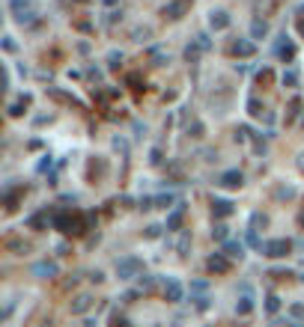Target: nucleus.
Here are the masks:
<instances>
[{
	"label": "nucleus",
	"mask_w": 304,
	"mask_h": 327,
	"mask_svg": "<svg viewBox=\"0 0 304 327\" xmlns=\"http://www.w3.org/2000/svg\"><path fill=\"white\" fill-rule=\"evenodd\" d=\"M116 277L119 280H135V277H143V262L137 256H126V259L116 262Z\"/></svg>",
	"instance_id": "nucleus-1"
},
{
	"label": "nucleus",
	"mask_w": 304,
	"mask_h": 327,
	"mask_svg": "<svg viewBox=\"0 0 304 327\" xmlns=\"http://www.w3.org/2000/svg\"><path fill=\"white\" fill-rule=\"evenodd\" d=\"M260 250H263L269 259H283V256H289V250H292V241H289V238H271V241H266Z\"/></svg>",
	"instance_id": "nucleus-2"
},
{
	"label": "nucleus",
	"mask_w": 304,
	"mask_h": 327,
	"mask_svg": "<svg viewBox=\"0 0 304 327\" xmlns=\"http://www.w3.org/2000/svg\"><path fill=\"white\" fill-rule=\"evenodd\" d=\"M254 54H257L254 42H248V39H236V42H230V57L248 60V57H254Z\"/></svg>",
	"instance_id": "nucleus-3"
},
{
	"label": "nucleus",
	"mask_w": 304,
	"mask_h": 327,
	"mask_svg": "<svg viewBox=\"0 0 304 327\" xmlns=\"http://www.w3.org/2000/svg\"><path fill=\"white\" fill-rule=\"evenodd\" d=\"M182 297H185L182 283H179V280H173V277H167V280H164V300H167V303H179Z\"/></svg>",
	"instance_id": "nucleus-4"
},
{
	"label": "nucleus",
	"mask_w": 304,
	"mask_h": 327,
	"mask_svg": "<svg viewBox=\"0 0 304 327\" xmlns=\"http://www.w3.org/2000/svg\"><path fill=\"white\" fill-rule=\"evenodd\" d=\"M182 220H185V202H176V208L167 214V220H164V229L167 232H179L182 229Z\"/></svg>",
	"instance_id": "nucleus-5"
},
{
	"label": "nucleus",
	"mask_w": 304,
	"mask_h": 327,
	"mask_svg": "<svg viewBox=\"0 0 304 327\" xmlns=\"http://www.w3.org/2000/svg\"><path fill=\"white\" fill-rule=\"evenodd\" d=\"M206 271L209 274H230V259L224 253H215V256L206 259Z\"/></svg>",
	"instance_id": "nucleus-6"
},
{
	"label": "nucleus",
	"mask_w": 304,
	"mask_h": 327,
	"mask_svg": "<svg viewBox=\"0 0 304 327\" xmlns=\"http://www.w3.org/2000/svg\"><path fill=\"white\" fill-rule=\"evenodd\" d=\"M218 185H221V188H230V191H236V188H241V185H245V176H241L238 170H227V173L218 179Z\"/></svg>",
	"instance_id": "nucleus-7"
},
{
	"label": "nucleus",
	"mask_w": 304,
	"mask_h": 327,
	"mask_svg": "<svg viewBox=\"0 0 304 327\" xmlns=\"http://www.w3.org/2000/svg\"><path fill=\"white\" fill-rule=\"evenodd\" d=\"M3 247H6L9 253H15V256L30 253V244H27V241H21V238H3Z\"/></svg>",
	"instance_id": "nucleus-8"
},
{
	"label": "nucleus",
	"mask_w": 304,
	"mask_h": 327,
	"mask_svg": "<svg viewBox=\"0 0 304 327\" xmlns=\"http://www.w3.org/2000/svg\"><path fill=\"white\" fill-rule=\"evenodd\" d=\"M48 223H51V214L48 211H39V214H30L27 217V229H36V232L48 229Z\"/></svg>",
	"instance_id": "nucleus-9"
},
{
	"label": "nucleus",
	"mask_w": 304,
	"mask_h": 327,
	"mask_svg": "<svg viewBox=\"0 0 304 327\" xmlns=\"http://www.w3.org/2000/svg\"><path fill=\"white\" fill-rule=\"evenodd\" d=\"M212 214H215L218 220L230 217V214H233V202H230V199H215V202H212Z\"/></svg>",
	"instance_id": "nucleus-10"
},
{
	"label": "nucleus",
	"mask_w": 304,
	"mask_h": 327,
	"mask_svg": "<svg viewBox=\"0 0 304 327\" xmlns=\"http://www.w3.org/2000/svg\"><path fill=\"white\" fill-rule=\"evenodd\" d=\"M227 259H245V244L241 241H224V250H221Z\"/></svg>",
	"instance_id": "nucleus-11"
},
{
	"label": "nucleus",
	"mask_w": 304,
	"mask_h": 327,
	"mask_svg": "<svg viewBox=\"0 0 304 327\" xmlns=\"http://www.w3.org/2000/svg\"><path fill=\"white\" fill-rule=\"evenodd\" d=\"M33 274L42 277V280H51V277H57V265H54V262H36Z\"/></svg>",
	"instance_id": "nucleus-12"
},
{
	"label": "nucleus",
	"mask_w": 304,
	"mask_h": 327,
	"mask_svg": "<svg viewBox=\"0 0 304 327\" xmlns=\"http://www.w3.org/2000/svg\"><path fill=\"white\" fill-rule=\"evenodd\" d=\"M209 27L212 30H227L230 27V15L227 12H209Z\"/></svg>",
	"instance_id": "nucleus-13"
},
{
	"label": "nucleus",
	"mask_w": 304,
	"mask_h": 327,
	"mask_svg": "<svg viewBox=\"0 0 304 327\" xmlns=\"http://www.w3.org/2000/svg\"><path fill=\"white\" fill-rule=\"evenodd\" d=\"M90 306H93V297H90V294H81V297H75V303H72V315H84Z\"/></svg>",
	"instance_id": "nucleus-14"
},
{
	"label": "nucleus",
	"mask_w": 304,
	"mask_h": 327,
	"mask_svg": "<svg viewBox=\"0 0 304 327\" xmlns=\"http://www.w3.org/2000/svg\"><path fill=\"white\" fill-rule=\"evenodd\" d=\"M277 54H280L283 63H289V60H295V45H292V42H280V45H277Z\"/></svg>",
	"instance_id": "nucleus-15"
},
{
	"label": "nucleus",
	"mask_w": 304,
	"mask_h": 327,
	"mask_svg": "<svg viewBox=\"0 0 304 327\" xmlns=\"http://www.w3.org/2000/svg\"><path fill=\"white\" fill-rule=\"evenodd\" d=\"M21 194H24V188H9V191L3 194V202H6V208H9V211L15 208V202H18V196H21Z\"/></svg>",
	"instance_id": "nucleus-16"
},
{
	"label": "nucleus",
	"mask_w": 304,
	"mask_h": 327,
	"mask_svg": "<svg viewBox=\"0 0 304 327\" xmlns=\"http://www.w3.org/2000/svg\"><path fill=\"white\" fill-rule=\"evenodd\" d=\"M200 54H203V45H200V42H191V45L185 48V60H188V63H197V60H200Z\"/></svg>",
	"instance_id": "nucleus-17"
},
{
	"label": "nucleus",
	"mask_w": 304,
	"mask_h": 327,
	"mask_svg": "<svg viewBox=\"0 0 304 327\" xmlns=\"http://www.w3.org/2000/svg\"><path fill=\"white\" fill-rule=\"evenodd\" d=\"M236 312H238V315H251V312H254V300H251L248 294L236 300Z\"/></svg>",
	"instance_id": "nucleus-18"
},
{
	"label": "nucleus",
	"mask_w": 304,
	"mask_h": 327,
	"mask_svg": "<svg viewBox=\"0 0 304 327\" xmlns=\"http://www.w3.org/2000/svg\"><path fill=\"white\" fill-rule=\"evenodd\" d=\"M248 113H251V116H269L260 98H248Z\"/></svg>",
	"instance_id": "nucleus-19"
},
{
	"label": "nucleus",
	"mask_w": 304,
	"mask_h": 327,
	"mask_svg": "<svg viewBox=\"0 0 304 327\" xmlns=\"http://www.w3.org/2000/svg\"><path fill=\"white\" fill-rule=\"evenodd\" d=\"M298 113H301V98L295 96L292 101H289V104H286V122H292V119H295Z\"/></svg>",
	"instance_id": "nucleus-20"
},
{
	"label": "nucleus",
	"mask_w": 304,
	"mask_h": 327,
	"mask_svg": "<svg viewBox=\"0 0 304 327\" xmlns=\"http://www.w3.org/2000/svg\"><path fill=\"white\" fill-rule=\"evenodd\" d=\"M182 12H185V0H182V3H170V6H164V15H170V18H182Z\"/></svg>",
	"instance_id": "nucleus-21"
},
{
	"label": "nucleus",
	"mask_w": 304,
	"mask_h": 327,
	"mask_svg": "<svg viewBox=\"0 0 304 327\" xmlns=\"http://www.w3.org/2000/svg\"><path fill=\"white\" fill-rule=\"evenodd\" d=\"M266 33H269V24H266V21H254V24H251V36H254V39H263Z\"/></svg>",
	"instance_id": "nucleus-22"
},
{
	"label": "nucleus",
	"mask_w": 304,
	"mask_h": 327,
	"mask_svg": "<svg viewBox=\"0 0 304 327\" xmlns=\"http://www.w3.org/2000/svg\"><path fill=\"white\" fill-rule=\"evenodd\" d=\"M170 202H176L173 194H161V196H152V208H167Z\"/></svg>",
	"instance_id": "nucleus-23"
},
{
	"label": "nucleus",
	"mask_w": 304,
	"mask_h": 327,
	"mask_svg": "<svg viewBox=\"0 0 304 327\" xmlns=\"http://www.w3.org/2000/svg\"><path fill=\"white\" fill-rule=\"evenodd\" d=\"M280 80H283V87H289V90H295V87H298V74H295L292 68H289V71H283V77H280Z\"/></svg>",
	"instance_id": "nucleus-24"
},
{
	"label": "nucleus",
	"mask_w": 304,
	"mask_h": 327,
	"mask_svg": "<svg viewBox=\"0 0 304 327\" xmlns=\"http://www.w3.org/2000/svg\"><path fill=\"white\" fill-rule=\"evenodd\" d=\"M9 6H12V15H18V12H27V6H33V0H9Z\"/></svg>",
	"instance_id": "nucleus-25"
},
{
	"label": "nucleus",
	"mask_w": 304,
	"mask_h": 327,
	"mask_svg": "<svg viewBox=\"0 0 304 327\" xmlns=\"http://www.w3.org/2000/svg\"><path fill=\"white\" fill-rule=\"evenodd\" d=\"M277 309H280V297H277V294H269V297H266V312L274 315Z\"/></svg>",
	"instance_id": "nucleus-26"
},
{
	"label": "nucleus",
	"mask_w": 304,
	"mask_h": 327,
	"mask_svg": "<svg viewBox=\"0 0 304 327\" xmlns=\"http://www.w3.org/2000/svg\"><path fill=\"white\" fill-rule=\"evenodd\" d=\"M48 96L54 98V101H63V104H78L72 96H66V93H60V90H48Z\"/></svg>",
	"instance_id": "nucleus-27"
},
{
	"label": "nucleus",
	"mask_w": 304,
	"mask_h": 327,
	"mask_svg": "<svg viewBox=\"0 0 304 327\" xmlns=\"http://www.w3.org/2000/svg\"><path fill=\"white\" fill-rule=\"evenodd\" d=\"M15 21H18V24H36V12H33V9L18 12V15H15Z\"/></svg>",
	"instance_id": "nucleus-28"
},
{
	"label": "nucleus",
	"mask_w": 304,
	"mask_h": 327,
	"mask_svg": "<svg viewBox=\"0 0 304 327\" xmlns=\"http://www.w3.org/2000/svg\"><path fill=\"white\" fill-rule=\"evenodd\" d=\"M227 235H230V229L224 226V223H215V229H212V238L215 241H227Z\"/></svg>",
	"instance_id": "nucleus-29"
},
{
	"label": "nucleus",
	"mask_w": 304,
	"mask_h": 327,
	"mask_svg": "<svg viewBox=\"0 0 304 327\" xmlns=\"http://www.w3.org/2000/svg\"><path fill=\"white\" fill-rule=\"evenodd\" d=\"M257 80H260V84H266V87H269L271 80H274V71H271V68H263V71H260V74H257Z\"/></svg>",
	"instance_id": "nucleus-30"
},
{
	"label": "nucleus",
	"mask_w": 304,
	"mask_h": 327,
	"mask_svg": "<svg viewBox=\"0 0 304 327\" xmlns=\"http://www.w3.org/2000/svg\"><path fill=\"white\" fill-rule=\"evenodd\" d=\"M155 289V277H140V292H152Z\"/></svg>",
	"instance_id": "nucleus-31"
},
{
	"label": "nucleus",
	"mask_w": 304,
	"mask_h": 327,
	"mask_svg": "<svg viewBox=\"0 0 304 327\" xmlns=\"http://www.w3.org/2000/svg\"><path fill=\"white\" fill-rule=\"evenodd\" d=\"M191 300H194V306H197L200 312H206V309H209V297H206V294H200V297H191Z\"/></svg>",
	"instance_id": "nucleus-32"
},
{
	"label": "nucleus",
	"mask_w": 304,
	"mask_h": 327,
	"mask_svg": "<svg viewBox=\"0 0 304 327\" xmlns=\"http://www.w3.org/2000/svg\"><path fill=\"white\" fill-rule=\"evenodd\" d=\"M123 63V54H116V51H110V54H107V65H110V68H116V65Z\"/></svg>",
	"instance_id": "nucleus-33"
},
{
	"label": "nucleus",
	"mask_w": 304,
	"mask_h": 327,
	"mask_svg": "<svg viewBox=\"0 0 304 327\" xmlns=\"http://www.w3.org/2000/svg\"><path fill=\"white\" fill-rule=\"evenodd\" d=\"M188 244H191V235H188V232H185V235H182V238H179V247H176V250H179V253H182V256H185V250H188Z\"/></svg>",
	"instance_id": "nucleus-34"
},
{
	"label": "nucleus",
	"mask_w": 304,
	"mask_h": 327,
	"mask_svg": "<svg viewBox=\"0 0 304 327\" xmlns=\"http://www.w3.org/2000/svg\"><path fill=\"white\" fill-rule=\"evenodd\" d=\"M110 327H129V318L126 315H110Z\"/></svg>",
	"instance_id": "nucleus-35"
},
{
	"label": "nucleus",
	"mask_w": 304,
	"mask_h": 327,
	"mask_svg": "<svg viewBox=\"0 0 304 327\" xmlns=\"http://www.w3.org/2000/svg\"><path fill=\"white\" fill-rule=\"evenodd\" d=\"M289 312H292L295 318H304V303H292V306H289Z\"/></svg>",
	"instance_id": "nucleus-36"
},
{
	"label": "nucleus",
	"mask_w": 304,
	"mask_h": 327,
	"mask_svg": "<svg viewBox=\"0 0 304 327\" xmlns=\"http://www.w3.org/2000/svg\"><path fill=\"white\" fill-rule=\"evenodd\" d=\"M188 131H191V137H203V131H206V128H203V122H194Z\"/></svg>",
	"instance_id": "nucleus-37"
},
{
	"label": "nucleus",
	"mask_w": 304,
	"mask_h": 327,
	"mask_svg": "<svg viewBox=\"0 0 304 327\" xmlns=\"http://www.w3.org/2000/svg\"><path fill=\"white\" fill-rule=\"evenodd\" d=\"M152 60H155V65H164V63H167V57H164L161 51H152Z\"/></svg>",
	"instance_id": "nucleus-38"
},
{
	"label": "nucleus",
	"mask_w": 304,
	"mask_h": 327,
	"mask_svg": "<svg viewBox=\"0 0 304 327\" xmlns=\"http://www.w3.org/2000/svg\"><path fill=\"white\" fill-rule=\"evenodd\" d=\"M161 235V226H149L146 229V238H158Z\"/></svg>",
	"instance_id": "nucleus-39"
},
{
	"label": "nucleus",
	"mask_w": 304,
	"mask_h": 327,
	"mask_svg": "<svg viewBox=\"0 0 304 327\" xmlns=\"http://www.w3.org/2000/svg\"><path fill=\"white\" fill-rule=\"evenodd\" d=\"M3 48H6V51H9V54H15V42H12V39H9V36H6V39H3Z\"/></svg>",
	"instance_id": "nucleus-40"
},
{
	"label": "nucleus",
	"mask_w": 304,
	"mask_h": 327,
	"mask_svg": "<svg viewBox=\"0 0 304 327\" xmlns=\"http://www.w3.org/2000/svg\"><path fill=\"white\" fill-rule=\"evenodd\" d=\"M277 196H280V199H283V196L289 199V196H295V191H292V188H280V191H277Z\"/></svg>",
	"instance_id": "nucleus-41"
},
{
	"label": "nucleus",
	"mask_w": 304,
	"mask_h": 327,
	"mask_svg": "<svg viewBox=\"0 0 304 327\" xmlns=\"http://www.w3.org/2000/svg\"><path fill=\"white\" fill-rule=\"evenodd\" d=\"M48 167H51V155H45V161L39 164V173H45V170H48Z\"/></svg>",
	"instance_id": "nucleus-42"
},
{
	"label": "nucleus",
	"mask_w": 304,
	"mask_h": 327,
	"mask_svg": "<svg viewBox=\"0 0 304 327\" xmlns=\"http://www.w3.org/2000/svg\"><path fill=\"white\" fill-rule=\"evenodd\" d=\"M129 84H132L135 90H143V87H140V77H137V74H132V77H129Z\"/></svg>",
	"instance_id": "nucleus-43"
},
{
	"label": "nucleus",
	"mask_w": 304,
	"mask_h": 327,
	"mask_svg": "<svg viewBox=\"0 0 304 327\" xmlns=\"http://www.w3.org/2000/svg\"><path fill=\"white\" fill-rule=\"evenodd\" d=\"M90 280H93V283H101V280H104V274H101V271H96V274H90Z\"/></svg>",
	"instance_id": "nucleus-44"
},
{
	"label": "nucleus",
	"mask_w": 304,
	"mask_h": 327,
	"mask_svg": "<svg viewBox=\"0 0 304 327\" xmlns=\"http://www.w3.org/2000/svg\"><path fill=\"white\" fill-rule=\"evenodd\" d=\"M298 33H301V39H304V18H298Z\"/></svg>",
	"instance_id": "nucleus-45"
},
{
	"label": "nucleus",
	"mask_w": 304,
	"mask_h": 327,
	"mask_svg": "<svg viewBox=\"0 0 304 327\" xmlns=\"http://www.w3.org/2000/svg\"><path fill=\"white\" fill-rule=\"evenodd\" d=\"M298 223H301V229H304V211H301V214H298Z\"/></svg>",
	"instance_id": "nucleus-46"
},
{
	"label": "nucleus",
	"mask_w": 304,
	"mask_h": 327,
	"mask_svg": "<svg viewBox=\"0 0 304 327\" xmlns=\"http://www.w3.org/2000/svg\"><path fill=\"white\" fill-rule=\"evenodd\" d=\"M104 3H107V6H113V3H116V0H104Z\"/></svg>",
	"instance_id": "nucleus-47"
},
{
	"label": "nucleus",
	"mask_w": 304,
	"mask_h": 327,
	"mask_svg": "<svg viewBox=\"0 0 304 327\" xmlns=\"http://www.w3.org/2000/svg\"><path fill=\"white\" fill-rule=\"evenodd\" d=\"M78 3H87V0H78Z\"/></svg>",
	"instance_id": "nucleus-48"
}]
</instances>
